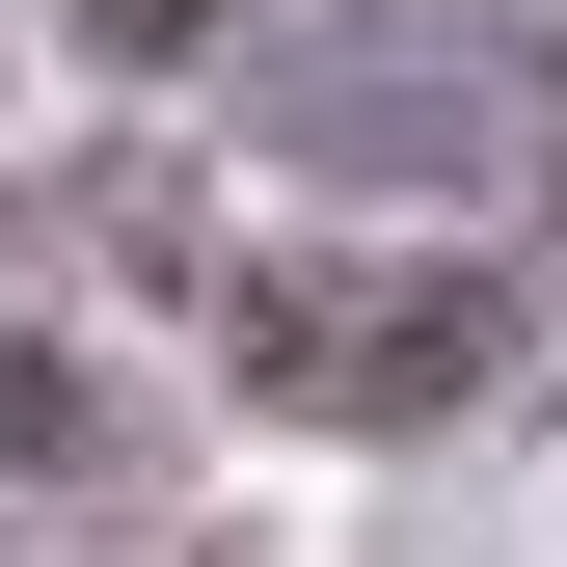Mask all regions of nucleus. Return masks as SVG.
<instances>
[{"label":"nucleus","instance_id":"nucleus-2","mask_svg":"<svg viewBox=\"0 0 567 567\" xmlns=\"http://www.w3.org/2000/svg\"><path fill=\"white\" fill-rule=\"evenodd\" d=\"M217 379L298 405V433H433L460 379H514V270H324V244H244V270H217Z\"/></svg>","mask_w":567,"mask_h":567},{"label":"nucleus","instance_id":"nucleus-1","mask_svg":"<svg viewBox=\"0 0 567 567\" xmlns=\"http://www.w3.org/2000/svg\"><path fill=\"white\" fill-rule=\"evenodd\" d=\"M270 135L298 163H379V189H433V163H567V28L540 0H351V28L270 82Z\"/></svg>","mask_w":567,"mask_h":567},{"label":"nucleus","instance_id":"nucleus-3","mask_svg":"<svg viewBox=\"0 0 567 567\" xmlns=\"http://www.w3.org/2000/svg\"><path fill=\"white\" fill-rule=\"evenodd\" d=\"M0 460H54V486H109L135 433H109V379H82V351H0Z\"/></svg>","mask_w":567,"mask_h":567}]
</instances>
